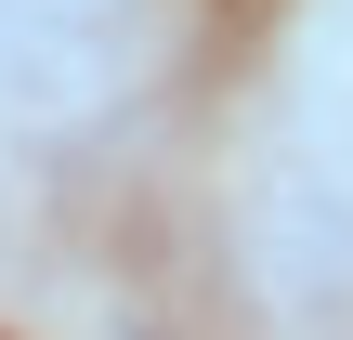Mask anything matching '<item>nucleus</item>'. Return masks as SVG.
<instances>
[{"label":"nucleus","instance_id":"f257e3e1","mask_svg":"<svg viewBox=\"0 0 353 340\" xmlns=\"http://www.w3.org/2000/svg\"><path fill=\"white\" fill-rule=\"evenodd\" d=\"M314 66H327V92H353V0L314 13Z\"/></svg>","mask_w":353,"mask_h":340}]
</instances>
